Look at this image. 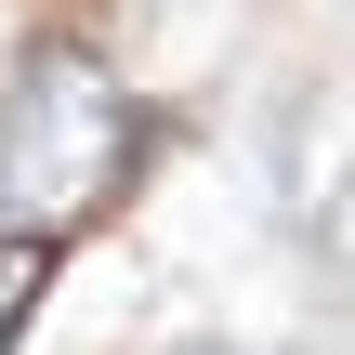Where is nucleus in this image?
I'll use <instances>...</instances> for the list:
<instances>
[{
    "label": "nucleus",
    "instance_id": "obj_1",
    "mask_svg": "<svg viewBox=\"0 0 355 355\" xmlns=\"http://www.w3.org/2000/svg\"><path fill=\"white\" fill-rule=\"evenodd\" d=\"M132 171V92L92 53H26L13 105H0V211L13 237H66L79 211H105Z\"/></svg>",
    "mask_w": 355,
    "mask_h": 355
},
{
    "label": "nucleus",
    "instance_id": "obj_2",
    "mask_svg": "<svg viewBox=\"0 0 355 355\" xmlns=\"http://www.w3.org/2000/svg\"><path fill=\"white\" fill-rule=\"evenodd\" d=\"M40 277H53V237H0V343L26 329V303H40Z\"/></svg>",
    "mask_w": 355,
    "mask_h": 355
}]
</instances>
